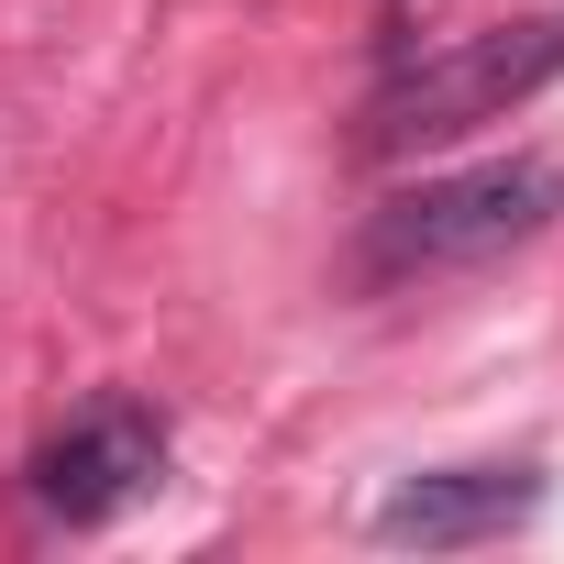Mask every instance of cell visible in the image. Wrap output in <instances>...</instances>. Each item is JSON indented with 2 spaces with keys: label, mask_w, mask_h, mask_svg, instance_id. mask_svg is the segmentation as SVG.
I'll use <instances>...</instances> for the list:
<instances>
[{
  "label": "cell",
  "mask_w": 564,
  "mask_h": 564,
  "mask_svg": "<svg viewBox=\"0 0 564 564\" xmlns=\"http://www.w3.org/2000/svg\"><path fill=\"white\" fill-rule=\"evenodd\" d=\"M553 78H564V12H520V23L454 34V45L410 56V67L377 89L366 144H377V155H432V144H454V133H476V122L542 100Z\"/></svg>",
  "instance_id": "cell-1"
},
{
  "label": "cell",
  "mask_w": 564,
  "mask_h": 564,
  "mask_svg": "<svg viewBox=\"0 0 564 564\" xmlns=\"http://www.w3.org/2000/svg\"><path fill=\"white\" fill-rule=\"evenodd\" d=\"M553 210H564V166H553V155H498V166H465V177H421V188L377 199L366 265H377V276L487 265V254L553 232Z\"/></svg>",
  "instance_id": "cell-2"
},
{
  "label": "cell",
  "mask_w": 564,
  "mask_h": 564,
  "mask_svg": "<svg viewBox=\"0 0 564 564\" xmlns=\"http://www.w3.org/2000/svg\"><path fill=\"white\" fill-rule=\"evenodd\" d=\"M166 476V421L144 399H89L45 454H34V498L56 520H122L144 487Z\"/></svg>",
  "instance_id": "cell-3"
},
{
  "label": "cell",
  "mask_w": 564,
  "mask_h": 564,
  "mask_svg": "<svg viewBox=\"0 0 564 564\" xmlns=\"http://www.w3.org/2000/svg\"><path fill=\"white\" fill-rule=\"evenodd\" d=\"M542 509V476L531 465H443V476H399L388 509H377V542H421V553H465V542H498Z\"/></svg>",
  "instance_id": "cell-4"
}]
</instances>
